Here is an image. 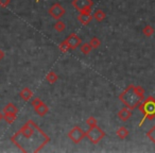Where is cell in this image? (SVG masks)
Masks as SVG:
<instances>
[{"label":"cell","instance_id":"cell-5","mask_svg":"<svg viewBox=\"0 0 155 153\" xmlns=\"http://www.w3.org/2000/svg\"><path fill=\"white\" fill-rule=\"evenodd\" d=\"M67 136L70 138L73 144H80V142L86 137V132L83 131L79 125H75V127H73L72 129L68 132V135Z\"/></svg>","mask_w":155,"mask_h":153},{"label":"cell","instance_id":"cell-12","mask_svg":"<svg viewBox=\"0 0 155 153\" xmlns=\"http://www.w3.org/2000/svg\"><path fill=\"white\" fill-rule=\"evenodd\" d=\"M94 18L93 15H87V14H79L78 15V20L80 22L81 25H83V26H87V25H89V22H91V19Z\"/></svg>","mask_w":155,"mask_h":153},{"label":"cell","instance_id":"cell-23","mask_svg":"<svg viewBox=\"0 0 155 153\" xmlns=\"http://www.w3.org/2000/svg\"><path fill=\"white\" fill-rule=\"evenodd\" d=\"M58 48H60V50L62 52H67L68 50H70V48H69V46H68V44H67V42L66 41H63L62 43L58 45Z\"/></svg>","mask_w":155,"mask_h":153},{"label":"cell","instance_id":"cell-4","mask_svg":"<svg viewBox=\"0 0 155 153\" xmlns=\"http://www.w3.org/2000/svg\"><path fill=\"white\" fill-rule=\"evenodd\" d=\"M86 137L94 145H97L100 142V140L105 137V132L98 125H95V127H89V129L86 131Z\"/></svg>","mask_w":155,"mask_h":153},{"label":"cell","instance_id":"cell-19","mask_svg":"<svg viewBox=\"0 0 155 153\" xmlns=\"http://www.w3.org/2000/svg\"><path fill=\"white\" fill-rule=\"evenodd\" d=\"M142 34L147 37H151L154 34V28H153L152 26H150V25H147V26H144L143 29H142Z\"/></svg>","mask_w":155,"mask_h":153},{"label":"cell","instance_id":"cell-11","mask_svg":"<svg viewBox=\"0 0 155 153\" xmlns=\"http://www.w3.org/2000/svg\"><path fill=\"white\" fill-rule=\"evenodd\" d=\"M19 97L21 98L24 101H29V100L33 97V91H31L29 87H25V88H22L21 91H20Z\"/></svg>","mask_w":155,"mask_h":153},{"label":"cell","instance_id":"cell-29","mask_svg":"<svg viewBox=\"0 0 155 153\" xmlns=\"http://www.w3.org/2000/svg\"><path fill=\"white\" fill-rule=\"evenodd\" d=\"M39 1H41V0H36V2H39Z\"/></svg>","mask_w":155,"mask_h":153},{"label":"cell","instance_id":"cell-27","mask_svg":"<svg viewBox=\"0 0 155 153\" xmlns=\"http://www.w3.org/2000/svg\"><path fill=\"white\" fill-rule=\"evenodd\" d=\"M5 52H3V50L2 49H0V62H1V61L3 60V58H5Z\"/></svg>","mask_w":155,"mask_h":153},{"label":"cell","instance_id":"cell-22","mask_svg":"<svg viewBox=\"0 0 155 153\" xmlns=\"http://www.w3.org/2000/svg\"><path fill=\"white\" fill-rule=\"evenodd\" d=\"M147 137H148L149 139H150L151 141L155 145V125H153V127L151 128L148 132H147Z\"/></svg>","mask_w":155,"mask_h":153},{"label":"cell","instance_id":"cell-21","mask_svg":"<svg viewBox=\"0 0 155 153\" xmlns=\"http://www.w3.org/2000/svg\"><path fill=\"white\" fill-rule=\"evenodd\" d=\"M89 44L91 45L93 49H97V48H99L100 46H101V41H100L97 36H94V37H91V38Z\"/></svg>","mask_w":155,"mask_h":153},{"label":"cell","instance_id":"cell-13","mask_svg":"<svg viewBox=\"0 0 155 153\" xmlns=\"http://www.w3.org/2000/svg\"><path fill=\"white\" fill-rule=\"evenodd\" d=\"M116 135L118 136L120 139H125V138H127V136L130 135V132H129V130H127L125 127H120L116 131Z\"/></svg>","mask_w":155,"mask_h":153},{"label":"cell","instance_id":"cell-16","mask_svg":"<svg viewBox=\"0 0 155 153\" xmlns=\"http://www.w3.org/2000/svg\"><path fill=\"white\" fill-rule=\"evenodd\" d=\"M93 16H94V19H96L98 22H103V20L106 18V14L103 10H97V11L94 13Z\"/></svg>","mask_w":155,"mask_h":153},{"label":"cell","instance_id":"cell-28","mask_svg":"<svg viewBox=\"0 0 155 153\" xmlns=\"http://www.w3.org/2000/svg\"><path fill=\"white\" fill-rule=\"evenodd\" d=\"M3 120V113L2 112H0V121Z\"/></svg>","mask_w":155,"mask_h":153},{"label":"cell","instance_id":"cell-24","mask_svg":"<svg viewBox=\"0 0 155 153\" xmlns=\"http://www.w3.org/2000/svg\"><path fill=\"white\" fill-rule=\"evenodd\" d=\"M86 123H87V125H88V127H95V125H98V120L95 118V117L91 116V117H88V118H87Z\"/></svg>","mask_w":155,"mask_h":153},{"label":"cell","instance_id":"cell-18","mask_svg":"<svg viewBox=\"0 0 155 153\" xmlns=\"http://www.w3.org/2000/svg\"><path fill=\"white\" fill-rule=\"evenodd\" d=\"M91 50H93V47H91V45L89 43H84L80 46V51L82 52L83 54H85V55L91 53Z\"/></svg>","mask_w":155,"mask_h":153},{"label":"cell","instance_id":"cell-10","mask_svg":"<svg viewBox=\"0 0 155 153\" xmlns=\"http://www.w3.org/2000/svg\"><path fill=\"white\" fill-rule=\"evenodd\" d=\"M35 112H36V114L38 115V116L41 117H44L47 115V113L49 112V108H48V105L45 103V102H43L41 104H39L38 106H36V108H34Z\"/></svg>","mask_w":155,"mask_h":153},{"label":"cell","instance_id":"cell-6","mask_svg":"<svg viewBox=\"0 0 155 153\" xmlns=\"http://www.w3.org/2000/svg\"><path fill=\"white\" fill-rule=\"evenodd\" d=\"M65 12L66 11H65L64 7H63L62 5H60V3H54V5H52L51 7L49 8V10H48L49 15L55 20L61 19V18L65 15Z\"/></svg>","mask_w":155,"mask_h":153},{"label":"cell","instance_id":"cell-25","mask_svg":"<svg viewBox=\"0 0 155 153\" xmlns=\"http://www.w3.org/2000/svg\"><path fill=\"white\" fill-rule=\"evenodd\" d=\"M43 102H44L43 100L39 99V98H34V99L31 101V105H32L33 108H36V106H38L39 104H41Z\"/></svg>","mask_w":155,"mask_h":153},{"label":"cell","instance_id":"cell-15","mask_svg":"<svg viewBox=\"0 0 155 153\" xmlns=\"http://www.w3.org/2000/svg\"><path fill=\"white\" fill-rule=\"evenodd\" d=\"M17 118V114H13V113H5L3 114V120L8 123V125H12Z\"/></svg>","mask_w":155,"mask_h":153},{"label":"cell","instance_id":"cell-14","mask_svg":"<svg viewBox=\"0 0 155 153\" xmlns=\"http://www.w3.org/2000/svg\"><path fill=\"white\" fill-rule=\"evenodd\" d=\"M46 80H47V82L50 83V84H54V83L58 80V75H56L53 70H51L47 73V75H46Z\"/></svg>","mask_w":155,"mask_h":153},{"label":"cell","instance_id":"cell-20","mask_svg":"<svg viewBox=\"0 0 155 153\" xmlns=\"http://www.w3.org/2000/svg\"><path fill=\"white\" fill-rule=\"evenodd\" d=\"M53 27H54V29H55V31H58V32H63V31H65V29H66V25L60 19L56 20V22L54 24Z\"/></svg>","mask_w":155,"mask_h":153},{"label":"cell","instance_id":"cell-26","mask_svg":"<svg viewBox=\"0 0 155 153\" xmlns=\"http://www.w3.org/2000/svg\"><path fill=\"white\" fill-rule=\"evenodd\" d=\"M11 3V0H0V7L1 8H8Z\"/></svg>","mask_w":155,"mask_h":153},{"label":"cell","instance_id":"cell-17","mask_svg":"<svg viewBox=\"0 0 155 153\" xmlns=\"http://www.w3.org/2000/svg\"><path fill=\"white\" fill-rule=\"evenodd\" d=\"M2 113H3V114H5V113H13V114H17L18 108H16L13 103H8L7 105L3 108Z\"/></svg>","mask_w":155,"mask_h":153},{"label":"cell","instance_id":"cell-7","mask_svg":"<svg viewBox=\"0 0 155 153\" xmlns=\"http://www.w3.org/2000/svg\"><path fill=\"white\" fill-rule=\"evenodd\" d=\"M65 41L67 42V44H68L70 50H75L77 48H79L81 45H82V41H81V38L78 36L77 34H74V33H71L70 35H68Z\"/></svg>","mask_w":155,"mask_h":153},{"label":"cell","instance_id":"cell-8","mask_svg":"<svg viewBox=\"0 0 155 153\" xmlns=\"http://www.w3.org/2000/svg\"><path fill=\"white\" fill-rule=\"evenodd\" d=\"M93 0H72V7L77 10L78 12L82 11L86 8L93 7Z\"/></svg>","mask_w":155,"mask_h":153},{"label":"cell","instance_id":"cell-1","mask_svg":"<svg viewBox=\"0 0 155 153\" xmlns=\"http://www.w3.org/2000/svg\"><path fill=\"white\" fill-rule=\"evenodd\" d=\"M21 152L36 153L39 152L46 145L50 142V137L33 120H28L11 138Z\"/></svg>","mask_w":155,"mask_h":153},{"label":"cell","instance_id":"cell-3","mask_svg":"<svg viewBox=\"0 0 155 153\" xmlns=\"http://www.w3.org/2000/svg\"><path fill=\"white\" fill-rule=\"evenodd\" d=\"M138 110L143 115L138 127H142L144 121L153 120L155 118V98L153 96H149V97L144 98L143 101L138 105Z\"/></svg>","mask_w":155,"mask_h":153},{"label":"cell","instance_id":"cell-2","mask_svg":"<svg viewBox=\"0 0 155 153\" xmlns=\"http://www.w3.org/2000/svg\"><path fill=\"white\" fill-rule=\"evenodd\" d=\"M118 98L123 103V105L131 108V110H134V108H138V105L143 101V100L139 97L137 91H136L135 85H129V86L119 95Z\"/></svg>","mask_w":155,"mask_h":153},{"label":"cell","instance_id":"cell-9","mask_svg":"<svg viewBox=\"0 0 155 153\" xmlns=\"http://www.w3.org/2000/svg\"><path fill=\"white\" fill-rule=\"evenodd\" d=\"M117 116H118V118L120 119L121 121L125 122V121H127L132 117V110L129 108H127V106H124V108H122L120 111H119Z\"/></svg>","mask_w":155,"mask_h":153}]
</instances>
